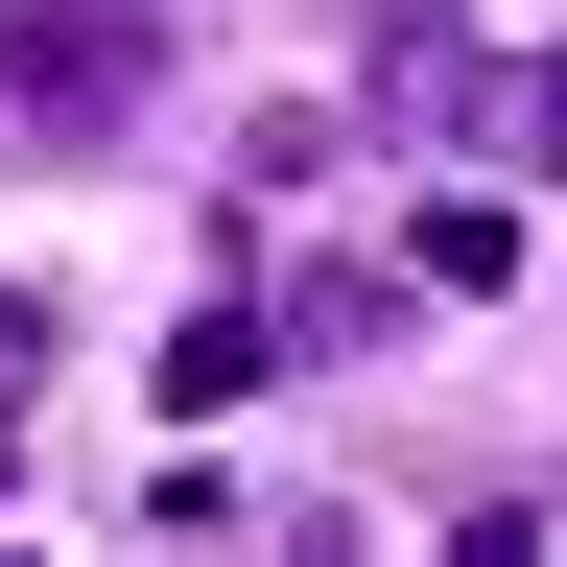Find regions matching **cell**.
Returning a JSON list of instances; mask_svg holds the SVG:
<instances>
[{
    "instance_id": "obj_1",
    "label": "cell",
    "mask_w": 567,
    "mask_h": 567,
    "mask_svg": "<svg viewBox=\"0 0 567 567\" xmlns=\"http://www.w3.org/2000/svg\"><path fill=\"white\" fill-rule=\"evenodd\" d=\"M0 118L118 142V118H142V24H118V0H0Z\"/></svg>"
},
{
    "instance_id": "obj_3",
    "label": "cell",
    "mask_w": 567,
    "mask_h": 567,
    "mask_svg": "<svg viewBox=\"0 0 567 567\" xmlns=\"http://www.w3.org/2000/svg\"><path fill=\"white\" fill-rule=\"evenodd\" d=\"M425 284H450V308H496V284H520V213H496V189H450V213H425V237H402Z\"/></svg>"
},
{
    "instance_id": "obj_4",
    "label": "cell",
    "mask_w": 567,
    "mask_h": 567,
    "mask_svg": "<svg viewBox=\"0 0 567 567\" xmlns=\"http://www.w3.org/2000/svg\"><path fill=\"white\" fill-rule=\"evenodd\" d=\"M0 425H24V379H0Z\"/></svg>"
},
{
    "instance_id": "obj_2",
    "label": "cell",
    "mask_w": 567,
    "mask_h": 567,
    "mask_svg": "<svg viewBox=\"0 0 567 567\" xmlns=\"http://www.w3.org/2000/svg\"><path fill=\"white\" fill-rule=\"evenodd\" d=\"M260 379H284V331H260V308H189V331H166V402H189V425H213V402H260Z\"/></svg>"
}]
</instances>
